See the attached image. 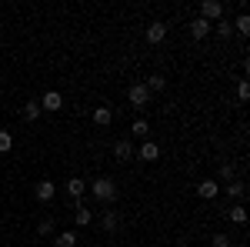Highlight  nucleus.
<instances>
[{"mask_svg": "<svg viewBox=\"0 0 250 247\" xmlns=\"http://www.w3.org/2000/svg\"><path fill=\"white\" fill-rule=\"evenodd\" d=\"M37 234L40 237H50V234H54V217H43V221L37 224Z\"/></svg>", "mask_w": 250, "mask_h": 247, "instance_id": "a211bd4d", "label": "nucleus"}, {"mask_svg": "<svg viewBox=\"0 0 250 247\" xmlns=\"http://www.w3.org/2000/svg\"><path fill=\"white\" fill-rule=\"evenodd\" d=\"M54 194H57V187H54L50 180H40L37 187H34V197H37V201H50Z\"/></svg>", "mask_w": 250, "mask_h": 247, "instance_id": "9d476101", "label": "nucleus"}, {"mask_svg": "<svg viewBox=\"0 0 250 247\" xmlns=\"http://www.w3.org/2000/svg\"><path fill=\"white\" fill-rule=\"evenodd\" d=\"M10 147H14V134H10V131H0V154H7Z\"/></svg>", "mask_w": 250, "mask_h": 247, "instance_id": "412c9836", "label": "nucleus"}, {"mask_svg": "<svg viewBox=\"0 0 250 247\" xmlns=\"http://www.w3.org/2000/svg\"><path fill=\"white\" fill-rule=\"evenodd\" d=\"M110 120H114V111H110V107H94V124L97 127H110Z\"/></svg>", "mask_w": 250, "mask_h": 247, "instance_id": "1a4fd4ad", "label": "nucleus"}, {"mask_svg": "<svg viewBox=\"0 0 250 247\" xmlns=\"http://www.w3.org/2000/svg\"><path fill=\"white\" fill-rule=\"evenodd\" d=\"M217 194H220V184L217 180H200L197 184V197H204V201H213Z\"/></svg>", "mask_w": 250, "mask_h": 247, "instance_id": "423d86ee", "label": "nucleus"}, {"mask_svg": "<svg viewBox=\"0 0 250 247\" xmlns=\"http://www.w3.org/2000/svg\"><path fill=\"white\" fill-rule=\"evenodd\" d=\"M220 180H233V164H220Z\"/></svg>", "mask_w": 250, "mask_h": 247, "instance_id": "a878e982", "label": "nucleus"}, {"mask_svg": "<svg viewBox=\"0 0 250 247\" xmlns=\"http://www.w3.org/2000/svg\"><path fill=\"white\" fill-rule=\"evenodd\" d=\"M237 97H240V104H247V100H250V84H247V80L237 84Z\"/></svg>", "mask_w": 250, "mask_h": 247, "instance_id": "b1692460", "label": "nucleus"}, {"mask_svg": "<svg viewBox=\"0 0 250 247\" xmlns=\"http://www.w3.org/2000/svg\"><path fill=\"white\" fill-rule=\"evenodd\" d=\"M164 87H167V77H160V74H154L147 80V90H164Z\"/></svg>", "mask_w": 250, "mask_h": 247, "instance_id": "4be33fe9", "label": "nucleus"}, {"mask_svg": "<svg viewBox=\"0 0 250 247\" xmlns=\"http://www.w3.org/2000/svg\"><path fill=\"white\" fill-rule=\"evenodd\" d=\"M77 234H74V230H60L57 237H54V247H77Z\"/></svg>", "mask_w": 250, "mask_h": 247, "instance_id": "9b49d317", "label": "nucleus"}, {"mask_svg": "<svg viewBox=\"0 0 250 247\" xmlns=\"http://www.w3.org/2000/svg\"><path fill=\"white\" fill-rule=\"evenodd\" d=\"M210 244H213V247H230V237H227V234H213Z\"/></svg>", "mask_w": 250, "mask_h": 247, "instance_id": "393cba45", "label": "nucleus"}, {"mask_svg": "<svg viewBox=\"0 0 250 247\" xmlns=\"http://www.w3.org/2000/svg\"><path fill=\"white\" fill-rule=\"evenodd\" d=\"M233 194V197H244V184H240V180H237V184H230V187H227Z\"/></svg>", "mask_w": 250, "mask_h": 247, "instance_id": "bb28decb", "label": "nucleus"}, {"mask_svg": "<svg viewBox=\"0 0 250 247\" xmlns=\"http://www.w3.org/2000/svg\"><path fill=\"white\" fill-rule=\"evenodd\" d=\"M224 17V3H217V0H200V20H220Z\"/></svg>", "mask_w": 250, "mask_h": 247, "instance_id": "7ed1b4c3", "label": "nucleus"}, {"mask_svg": "<svg viewBox=\"0 0 250 247\" xmlns=\"http://www.w3.org/2000/svg\"><path fill=\"white\" fill-rule=\"evenodd\" d=\"M233 30H240L244 37H247V34H250V17H247V14H244V10H240V17H237V23H233Z\"/></svg>", "mask_w": 250, "mask_h": 247, "instance_id": "6ab92c4d", "label": "nucleus"}, {"mask_svg": "<svg viewBox=\"0 0 250 247\" xmlns=\"http://www.w3.org/2000/svg\"><path fill=\"white\" fill-rule=\"evenodd\" d=\"M130 131H134V137H147V134H150V124H147V120H134Z\"/></svg>", "mask_w": 250, "mask_h": 247, "instance_id": "5701e85b", "label": "nucleus"}, {"mask_svg": "<svg viewBox=\"0 0 250 247\" xmlns=\"http://www.w3.org/2000/svg\"><path fill=\"white\" fill-rule=\"evenodd\" d=\"M60 107H63V94H60V90H47L43 100H40V111H50V114H54Z\"/></svg>", "mask_w": 250, "mask_h": 247, "instance_id": "20e7f679", "label": "nucleus"}, {"mask_svg": "<svg viewBox=\"0 0 250 247\" xmlns=\"http://www.w3.org/2000/svg\"><path fill=\"white\" fill-rule=\"evenodd\" d=\"M74 221H77V227H87V224L94 221V214H90V210H87V207L77 201V214H74Z\"/></svg>", "mask_w": 250, "mask_h": 247, "instance_id": "2eb2a0df", "label": "nucleus"}, {"mask_svg": "<svg viewBox=\"0 0 250 247\" xmlns=\"http://www.w3.org/2000/svg\"><path fill=\"white\" fill-rule=\"evenodd\" d=\"M137 157H140V160H157V157H160V147H157L154 140H147V144L140 147V154H137Z\"/></svg>", "mask_w": 250, "mask_h": 247, "instance_id": "4468645a", "label": "nucleus"}, {"mask_svg": "<svg viewBox=\"0 0 250 247\" xmlns=\"http://www.w3.org/2000/svg\"><path fill=\"white\" fill-rule=\"evenodd\" d=\"M114 157L117 160H130V157H134V147H130L127 140H117L114 144Z\"/></svg>", "mask_w": 250, "mask_h": 247, "instance_id": "ddd939ff", "label": "nucleus"}, {"mask_svg": "<svg viewBox=\"0 0 250 247\" xmlns=\"http://www.w3.org/2000/svg\"><path fill=\"white\" fill-rule=\"evenodd\" d=\"M20 114H23V120H37L40 117V100H27V104L20 107Z\"/></svg>", "mask_w": 250, "mask_h": 247, "instance_id": "f8f14e48", "label": "nucleus"}, {"mask_svg": "<svg viewBox=\"0 0 250 247\" xmlns=\"http://www.w3.org/2000/svg\"><path fill=\"white\" fill-rule=\"evenodd\" d=\"M127 100L134 104L137 111H144V107L150 104V90H147V84H134V87L127 90Z\"/></svg>", "mask_w": 250, "mask_h": 247, "instance_id": "f03ea898", "label": "nucleus"}, {"mask_svg": "<svg viewBox=\"0 0 250 247\" xmlns=\"http://www.w3.org/2000/svg\"><path fill=\"white\" fill-rule=\"evenodd\" d=\"M83 187H87V184H83L80 177H70V180H67V194H70L74 201H80V194H83Z\"/></svg>", "mask_w": 250, "mask_h": 247, "instance_id": "dca6fc26", "label": "nucleus"}, {"mask_svg": "<svg viewBox=\"0 0 250 247\" xmlns=\"http://www.w3.org/2000/svg\"><path fill=\"white\" fill-rule=\"evenodd\" d=\"M227 214H230V221H233V224H247V210H244V204H233V207L227 210Z\"/></svg>", "mask_w": 250, "mask_h": 247, "instance_id": "f3484780", "label": "nucleus"}, {"mask_svg": "<svg viewBox=\"0 0 250 247\" xmlns=\"http://www.w3.org/2000/svg\"><path fill=\"white\" fill-rule=\"evenodd\" d=\"M90 190H94L97 201H107V204H114L117 197H120V190H117V184L110 177H97L94 184H90Z\"/></svg>", "mask_w": 250, "mask_h": 247, "instance_id": "f257e3e1", "label": "nucleus"}, {"mask_svg": "<svg viewBox=\"0 0 250 247\" xmlns=\"http://www.w3.org/2000/svg\"><path fill=\"white\" fill-rule=\"evenodd\" d=\"M164 40H167V23H160V20L150 23V27H147V44L157 47V44H164Z\"/></svg>", "mask_w": 250, "mask_h": 247, "instance_id": "39448f33", "label": "nucleus"}, {"mask_svg": "<svg viewBox=\"0 0 250 247\" xmlns=\"http://www.w3.org/2000/svg\"><path fill=\"white\" fill-rule=\"evenodd\" d=\"M100 227L107 230V234H117V230H120V214H117V210H107V214L100 217Z\"/></svg>", "mask_w": 250, "mask_h": 247, "instance_id": "6e6552de", "label": "nucleus"}, {"mask_svg": "<svg viewBox=\"0 0 250 247\" xmlns=\"http://www.w3.org/2000/svg\"><path fill=\"white\" fill-rule=\"evenodd\" d=\"M210 30H213V23H207V20H200V17L190 20V37H193V40H204Z\"/></svg>", "mask_w": 250, "mask_h": 247, "instance_id": "0eeeda50", "label": "nucleus"}, {"mask_svg": "<svg viewBox=\"0 0 250 247\" xmlns=\"http://www.w3.org/2000/svg\"><path fill=\"white\" fill-rule=\"evenodd\" d=\"M213 30H217V37H224V40H227V37L233 34V23H230V20H220V23H217Z\"/></svg>", "mask_w": 250, "mask_h": 247, "instance_id": "aec40b11", "label": "nucleus"}]
</instances>
